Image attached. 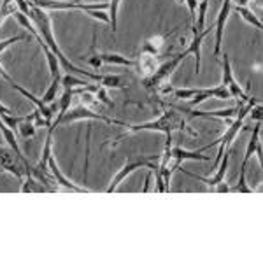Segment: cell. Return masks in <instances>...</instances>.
I'll list each match as a JSON object with an SVG mask.
<instances>
[{
	"label": "cell",
	"mask_w": 263,
	"mask_h": 263,
	"mask_svg": "<svg viewBox=\"0 0 263 263\" xmlns=\"http://www.w3.org/2000/svg\"><path fill=\"white\" fill-rule=\"evenodd\" d=\"M30 7H32V14L28 16V18L32 20V23L35 25V28L39 30L41 37L44 39L46 46L53 51L54 54H57V58L60 60V65L63 70H69V72H76V74H81V76H86L88 79H91V81H102V76L100 74H93V72L90 70H84L81 69V67H76L74 63H72L70 60H67L65 54L62 53V49L58 48V44L54 42L53 39V30H51V18L49 14L46 12V9H41V7L33 6V4L30 2Z\"/></svg>",
	"instance_id": "6da1fadb"
},
{
	"label": "cell",
	"mask_w": 263,
	"mask_h": 263,
	"mask_svg": "<svg viewBox=\"0 0 263 263\" xmlns=\"http://www.w3.org/2000/svg\"><path fill=\"white\" fill-rule=\"evenodd\" d=\"M190 132L188 126H186V120L181 116L177 109H174L172 105H168L167 111L162 112V116L156 118L153 121H147V123H141V125H128L126 126V132L121 135H118L114 139V144L116 142H121V139H125L126 135L130 134H137V132H162L165 135H172L174 132ZM192 135H197L195 132H190Z\"/></svg>",
	"instance_id": "7a4b0ae2"
},
{
	"label": "cell",
	"mask_w": 263,
	"mask_h": 263,
	"mask_svg": "<svg viewBox=\"0 0 263 263\" xmlns=\"http://www.w3.org/2000/svg\"><path fill=\"white\" fill-rule=\"evenodd\" d=\"M81 120H95V121H102V123H107V125H120V126H128L126 123H123L120 120H112L109 116H104V114H99L95 111H91L90 107L86 105H79V107L72 109V111H67L58 121H53L49 126V132L53 134L54 128L60 125H67V123H74V121H81Z\"/></svg>",
	"instance_id": "3957f363"
},
{
	"label": "cell",
	"mask_w": 263,
	"mask_h": 263,
	"mask_svg": "<svg viewBox=\"0 0 263 263\" xmlns=\"http://www.w3.org/2000/svg\"><path fill=\"white\" fill-rule=\"evenodd\" d=\"M33 6L46 11H84L88 14L90 11H105L109 9V4H81V2H69V0H30Z\"/></svg>",
	"instance_id": "277c9868"
},
{
	"label": "cell",
	"mask_w": 263,
	"mask_h": 263,
	"mask_svg": "<svg viewBox=\"0 0 263 263\" xmlns=\"http://www.w3.org/2000/svg\"><path fill=\"white\" fill-rule=\"evenodd\" d=\"M186 54L184 53H179L176 54L174 58H168V62L162 63V65H158V69H156V72L153 76H149V78L144 79V86L147 88V90H162V88L167 84V81L171 79V76L174 74V70L179 67V63L184 60Z\"/></svg>",
	"instance_id": "5b68a950"
},
{
	"label": "cell",
	"mask_w": 263,
	"mask_h": 263,
	"mask_svg": "<svg viewBox=\"0 0 263 263\" xmlns=\"http://www.w3.org/2000/svg\"><path fill=\"white\" fill-rule=\"evenodd\" d=\"M155 160H158V158H155L153 155H149V156H141V158L134 160V162H126V163H125V167L120 168V172H118L116 176L112 177L111 184H109V188H107V193L116 192L118 186H120L121 182L126 179V176H130V174H132V172H135L137 168H144V167H146V168H151V171L158 168L160 165L156 163Z\"/></svg>",
	"instance_id": "8992f818"
},
{
	"label": "cell",
	"mask_w": 263,
	"mask_h": 263,
	"mask_svg": "<svg viewBox=\"0 0 263 263\" xmlns=\"http://www.w3.org/2000/svg\"><path fill=\"white\" fill-rule=\"evenodd\" d=\"M0 168L9 172L16 179H23L25 174H27V167L21 163V160L6 147H0Z\"/></svg>",
	"instance_id": "52a82bcc"
},
{
	"label": "cell",
	"mask_w": 263,
	"mask_h": 263,
	"mask_svg": "<svg viewBox=\"0 0 263 263\" xmlns=\"http://www.w3.org/2000/svg\"><path fill=\"white\" fill-rule=\"evenodd\" d=\"M232 0H224V4L221 6V11L218 14V20H216L214 27L216 28V44H214V57H219L221 54V44H223V32H224V25H227V20L232 12Z\"/></svg>",
	"instance_id": "ba28073f"
},
{
	"label": "cell",
	"mask_w": 263,
	"mask_h": 263,
	"mask_svg": "<svg viewBox=\"0 0 263 263\" xmlns=\"http://www.w3.org/2000/svg\"><path fill=\"white\" fill-rule=\"evenodd\" d=\"M228 162H230V147H227V149H224V155L221 156V160H219V165L216 167L218 171H216V174H214L213 177H202V176H197V174H192V172H186V174H188V176H192V177H195V179L205 182V184L209 186L211 190H214L216 184H219L221 181H224V174H227Z\"/></svg>",
	"instance_id": "9c48e42d"
},
{
	"label": "cell",
	"mask_w": 263,
	"mask_h": 263,
	"mask_svg": "<svg viewBox=\"0 0 263 263\" xmlns=\"http://www.w3.org/2000/svg\"><path fill=\"white\" fill-rule=\"evenodd\" d=\"M48 168H49V174L53 176V179L57 181V184L62 186L63 190H67V192H72V193H90V190H88V188H81V186H76L74 182H70L65 176H63V174L60 172V168H58L57 162H54L53 155H51L49 160H48Z\"/></svg>",
	"instance_id": "30bf717a"
},
{
	"label": "cell",
	"mask_w": 263,
	"mask_h": 263,
	"mask_svg": "<svg viewBox=\"0 0 263 263\" xmlns=\"http://www.w3.org/2000/svg\"><path fill=\"white\" fill-rule=\"evenodd\" d=\"M218 99V100H232V95L228 91V88L224 86H216V88H207V90H198L197 95L193 99H190V107H197L198 104H202L207 99Z\"/></svg>",
	"instance_id": "8fae6325"
},
{
	"label": "cell",
	"mask_w": 263,
	"mask_h": 263,
	"mask_svg": "<svg viewBox=\"0 0 263 263\" xmlns=\"http://www.w3.org/2000/svg\"><path fill=\"white\" fill-rule=\"evenodd\" d=\"M211 28L213 27L205 28V30H202L198 33H193V39L190 42V46L186 48V51H182L186 57H188V54H193V57L197 58V65H195V74L197 76L200 74V65H202V42L211 33Z\"/></svg>",
	"instance_id": "7c38bea8"
},
{
	"label": "cell",
	"mask_w": 263,
	"mask_h": 263,
	"mask_svg": "<svg viewBox=\"0 0 263 263\" xmlns=\"http://www.w3.org/2000/svg\"><path fill=\"white\" fill-rule=\"evenodd\" d=\"M11 86H12V90L20 91L21 95L25 97V99H28L33 105H35V109H39L41 114H42V118H44V120L48 121V125L51 126V120H53V114H54V109H57V107H54V105H53V107H48V105H46L41 99H37V97H35V95H32L30 91H27L25 88H21L16 81H12V83H11Z\"/></svg>",
	"instance_id": "4fadbf2b"
},
{
	"label": "cell",
	"mask_w": 263,
	"mask_h": 263,
	"mask_svg": "<svg viewBox=\"0 0 263 263\" xmlns=\"http://www.w3.org/2000/svg\"><path fill=\"white\" fill-rule=\"evenodd\" d=\"M135 72H137L141 78H149V76H153L156 72V69H158V60H156V57H153V54H146L142 53L141 57L135 60V65H134Z\"/></svg>",
	"instance_id": "5bb4252c"
},
{
	"label": "cell",
	"mask_w": 263,
	"mask_h": 263,
	"mask_svg": "<svg viewBox=\"0 0 263 263\" xmlns=\"http://www.w3.org/2000/svg\"><path fill=\"white\" fill-rule=\"evenodd\" d=\"M260 134H261V121H256L254 123V128H253V137H251V141H249L248 147H246V155H244L240 171H246V168H248V163H249V160H251V156L254 155V151H256V146L261 142Z\"/></svg>",
	"instance_id": "9a60e30c"
},
{
	"label": "cell",
	"mask_w": 263,
	"mask_h": 263,
	"mask_svg": "<svg viewBox=\"0 0 263 263\" xmlns=\"http://www.w3.org/2000/svg\"><path fill=\"white\" fill-rule=\"evenodd\" d=\"M163 46H165V37L163 35H153V37H147L142 44V53L146 54H153V57H160L163 51Z\"/></svg>",
	"instance_id": "2e32d148"
},
{
	"label": "cell",
	"mask_w": 263,
	"mask_h": 263,
	"mask_svg": "<svg viewBox=\"0 0 263 263\" xmlns=\"http://www.w3.org/2000/svg\"><path fill=\"white\" fill-rule=\"evenodd\" d=\"M97 57L100 58L102 63H112V65H121V67L135 65V60H130V58L123 57V54H118V53H97Z\"/></svg>",
	"instance_id": "e0dca14e"
},
{
	"label": "cell",
	"mask_w": 263,
	"mask_h": 263,
	"mask_svg": "<svg viewBox=\"0 0 263 263\" xmlns=\"http://www.w3.org/2000/svg\"><path fill=\"white\" fill-rule=\"evenodd\" d=\"M46 192L44 184L39 182L32 174H25V177L21 179V193H42Z\"/></svg>",
	"instance_id": "ac0fdd59"
},
{
	"label": "cell",
	"mask_w": 263,
	"mask_h": 263,
	"mask_svg": "<svg viewBox=\"0 0 263 263\" xmlns=\"http://www.w3.org/2000/svg\"><path fill=\"white\" fill-rule=\"evenodd\" d=\"M41 48L44 49L46 53V58H48V65H49V72H51V78H62V65H60V60L57 58V54L51 51L46 42H42Z\"/></svg>",
	"instance_id": "d6986e66"
},
{
	"label": "cell",
	"mask_w": 263,
	"mask_h": 263,
	"mask_svg": "<svg viewBox=\"0 0 263 263\" xmlns=\"http://www.w3.org/2000/svg\"><path fill=\"white\" fill-rule=\"evenodd\" d=\"M232 9L235 11L237 14H239L248 25H251V27L258 28V30H261V21H260V18H258V16L254 14L251 9H248L246 6H235V7H232Z\"/></svg>",
	"instance_id": "ffe728a7"
},
{
	"label": "cell",
	"mask_w": 263,
	"mask_h": 263,
	"mask_svg": "<svg viewBox=\"0 0 263 263\" xmlns=\"http://www.w3.org/2000/svg\"><path fill=\"white\" fill-rule=\"evenodd\" d=\"M51 146H53V134L48 132V137L44 141V147H42V158L37 167H33L35 171H41V172H48V160L51 156Z\"/></svg>",
	"instance_id": "44dd1931"
},
{
	"label": "cell",
	"mask_w": 263,
	"mask_h": 263,
	"mask_svg": "<svg viewBox=\"0 0 263 263\" xmlns=\"http://www.w3.org/2000/svg\"><path fill=\"white\" fill-rule=\"evenodd\" d=\"M207 7H209V0H202L200 4H198L197 11H198V20L195 21L193 25V33H198L203 30V27H205V14H207Z\"/></svg>",
	"instance_id": "7402d4cb"
},
{
	"label": "cell",
	"mask_w": 263,
	"mask_h": 263,
	"mask_svg": "<svg viewBox=\"0 0 263 263\" xmlns=\"http://www.w3.org/2000/svg\"><path fill=\"white\" fill-rule=\"evenodd\" d=\"M62 86V78H53V81H51L49 84V88L46 90V93L42 95V102H44L46 105L48 104H53L54 99H57V91H58V88Z\"/></svg>",
	"instance_id": "603a6c76"
},
{
	"label": "cell",
	"mask_w": 263,
	"mask_h": 263,
	"mask_svg": "<svg viewBox=\"0 0 263 263\" xmlns=\"http://www.w3.org/2000/svg\"><path fill=\"white\" fill-rule=\"evenodd\" d=\"M32 120H33V112L28 114V116H25V120L18 125V130L23 137H33V135H35L37 126H35V123H32Z\"/></svg>",
	"instance_id": "cb8c5ba5"
},
{
	"label": "cell",
	"mask_w": 263,
	"mask_h": 263,
	"mask_svg": "<svg viewBox=\"0 0 263 263\" xmlns=\"http://www.w3.org/2000/svg\"><path fill=\"white\" fill-rule=\"evenodd\" d=\"M120 4L121 0H111L109 2V25L112 27V35H116V30H118V11H120Z\"/></svg>",
	"instance_id": "d4e9b609"
},
{
	"label": "cell",
	"mask_w": 263,
	"mask_h": 263,
	"mask_svg": "<svg viewBox=\"0 0 263 263\" xmlns=\"http://www.w3.org/2000/svg\"><path fill=\"white\" fill-rule=\"evenodd\" d=\"M16 11H18V6L14 0H2V4H0V25L4 23L7 16L14 14Z\"/></svg>",
	"instance_id": "484cf974"
},
{
	"label": "cell",
	"mask_w": 263,
	"mask_h": 263,
	"mask_svg": "<svg viewBox=\"0 0 263 263\" xmlns=\"http://www.w3.org/2000/svg\"><path fill=\"white\" fill-rule=\"evenodd\" d=\"M72 97H74V91H72V88H67V90L63 91L62 99H60V112H58V116H57V120H54V121H58V120H60V118L63 116V114L69 111L70 102H72Z\"/></svg>",
	"instance_id": "4316f807"
},
{
	"label": "cell",
	"mask_w": 263,
	"mask_h": 263,
	"mask_svg": "<svg viewBox=\"0 0 263 263\" xmlns=\"http://www.w3.org/2000/svg\"><path fill=\"white\" fill-rule=\"evenodd\" d=\"M90 83H86V81H83V79H78V78H74L72 74H65V76H62V86L65 88H81V86H88Z\"/></svg>",
	"instance_id": "83f0119b"
},
{
	"label": "cell",
	"mask_w": 263,
	"mask_h": 263,
	"mask_svg": "<svg viewBox=\"0 0 263 263\" xmlns=\"http://www.w3.org/2000/svg\"><path fill=\"white\" fill-rule=\"evenodd\" d=\"M100 86H104V88H123V83H121L120 76L107 74V76H102Z\"/></svg>",
	"instance_id": "f1b7e54d"
},
{
	"label": "cell",
	"mask_w": 263,
	"mask_h": 263,
	"mask_svg": "<svg viewBox=\"0 0 263 263\" xmlns=\"http://www.w3.org/2000/svg\"><path fill=\"white\" fill-rule=\"evenodd\" d=\"M198 90H200V88H186V90H172V93H174V97L179 100H190L197 95Z\"/></svg>",
	"instance_id": "f546056e"
},
{
	"label": "cell",
	"mask_w": 263,
	"mask_h": 263,
	"mask_svg": "<svg viewBox=\"0 0 263 263\" xmlns=\"http://www.w3.org/2000/svg\"><path fill=\"white\" fill-rule=\"evenodd\" d=\"M95 97H97V100H99V104H104V105H107V107H114V102L109 99L104 86H99V90L95 91Z\"/></svg>",
	"instance_id": "4dcf8cb0"
},
{
	"label": "cell",
	"mask_w": 263,
	"mask_h": 263,
	"mask_svg": "<svg viewBox=\"0 0 263 263\" xmlns=\"http://www.w3.org/2000/svg\"><path fill=\"white\" fill-rule=\"evenodd\" d=\"M28 39V35H25V33H20V35H14V37H9V39H6V41H0V53L2 51H6L9 46H12L14 42H20V41H27Z\"/></svg>",
	"instance_id": "1f68e13d"
},
{
	"label": "cell",
	"mask_w": 263,
	"mask_h": 263,
	"mask_svg": "<svg viewBox=\"0 0 263 263\" xmlns=\"http://www.w3.org/2000/svg\"><path fill=\"white\" fill-rule=\"evenodd\" d=\"M182 2H186V6H188L190 16H192V21H193V25H195V21H197V7H198V0H182Z\"/></svg>",
	"instance_id": "d6a6232c"
},
{
	"label": "cell",
	"mask_w": 263,
	"mask_h": 263,
	"mask_svg": "<svg viewBox=\"0 0 263 263\" xmlns=\"http://www.w3.org/2000/svg\"><path fill=\"white\" fill-rule=\"evenodd\" d=\"M248 116L253 121H261V104H254L251 107V111L248 112Z\"/></svg>",
	"instance_id": "836d02e7"
},
{
	"label": "cell",
	"mask_w": 263,
	"mask_h": 263,
	"mask_svg": "<svg viewBox=\"0 0 263 263\" xmlns=\"http://www.w3.org/2000/svg\"><path fill=\"white\" fill-rule=\"evenodd\" d=\"M88 63H90L91 67H95V69H100L102 65H104V63L100 62V58L97 57V51H95V44L91 46V58L90 60H88Z\"/></svg>",
	"instance_id": "e575fe53"
},
{
	"label": "cell",
	"mask_w": 263,
	"mask_h": 263,
	"mask_svg": "<svg viewBox=\"0 0 263 263\" xmlns=\"http://www.w3.org/2000/svg\"><path fill=\"white\" fill-rule=\"evenodd\" d=\"M213 192H216V193H230V186H228L224 181H221L219 184H216V186H214Z\"/></svg>",
	"instance_id": "d590c367"
},
{
	"label": "cell",
	"mask_w": 263,
	"mask_h": 263,
	"mask_svg": "<svg viewBox=\"0 0 263 263\" xmlns=\"http://www.w3.org/2000/svg\"><path fill=\"white\" fill-rule=\"evenodd\" d=\"M149 190H151V176H146V184H144L142 192H144V193H147Z\"/></svg>",
	"instance_id": "8d00e7d4"
}]
</instances>
